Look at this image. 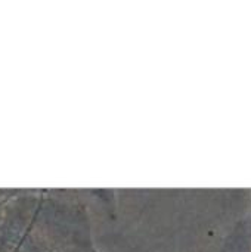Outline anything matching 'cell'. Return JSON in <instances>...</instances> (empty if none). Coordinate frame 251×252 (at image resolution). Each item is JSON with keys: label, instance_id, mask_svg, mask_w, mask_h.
<instances>
[]
</instances>
